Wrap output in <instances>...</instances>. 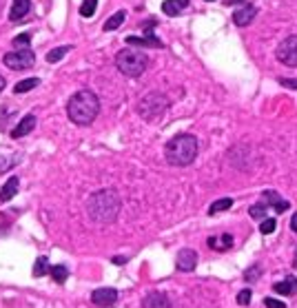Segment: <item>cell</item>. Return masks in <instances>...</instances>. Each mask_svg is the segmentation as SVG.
Instances as JSON below:
<instances>
[{"instance_id":"obj_1","label":"cell","mask_w":297,"mask_h":308,"mask_svg":"<svg viewBox=\"0 0 297 308\" xmlns=\"http://www.w3.org/2000/svg\"><path fill=\"white\" fill-rule=\"evenodd\" d=\"M120 206H122V202H120V195L113 189L96 191L93 195H89V200H87V213H89V217L98 224L116 222Z\"/></svg>"},{"instance_id":"obj_2","label":"cell","mask_w":297,"mask_h":308,"mask_svg":"<svg viewBox=\"0 0 297 308\" xmlns=\"http://www.w3.org/2000/svg\"><path fill=\"white\" fill-rule=\"evenodd\" d=\"M98 113H100V100H98L96 93L89 91V89L73 93L71 100L67 102V116H69L71 122L78 124V126L91 124L93 120L98 118Z\"/></svg>"},{"instance_id":"obj_3","label":"cell","mask_w":297,"mask_h":308,"mask_svg":"<svg viewBox=\"0 0 297 308\" xmlns=\"http://www.w3.org/2000/svg\"><path fill=\"white\" fill-rule=\"evenodd\" d=\"M166 162L173 166H188L198 156V138L191 133H180V136L171 138L164 149Z\"/></svg>"},{"instance_id":"obj_4","label":"cell","mask_w":297,"mask_h":308,"mask_svg":"<svg viewBox=\"0 0 297 308\" xmlns=\"http://www.w3.org/2000/svg\"><path fill=\"white\" fill-rule=\"evenodd\" d=\"M116 67L120 73L129 78H138L148 69V56L140 49H122L116 56Z\"/></svg>"},{"instance_id":"obj_5","label":"cell","mask_w":297,"mask_h":308,"mask_svg":"<svg viewBox=\"0 0 297 308\" xmlns=\"http://www.w3.org/2000/svg\"><path fill=\"white\" fill-rule=\"evenodd\" d=\"M166 109H168V98L164 96V93H160V91L146 93V96L138 102V113L144 120H148V122L155 120V118H160Z\"/></svg>"},{"instance_id":"obj_6","label":"cell","mask_w":297,"mask_h":308,"mask_svg":"<svg viewBox=\"0 0 297 308\" xmlns=\"http://www.w3.org/2000/svg\"><path fill=\"white\" fill-rule=\"evenodd\" d=\"M3 62L5 67H9V69L13 71H27L31 69L33 64H36V53H33L31 49H16V51H9L3 56Z\"/></svg>"},{"instance_id":"obj_7","label":"cell","mask_w":297,"mask_h":308,"mask_svg":"<svg viewBox=\"0 0 297 308\" xmlns=\"http://www.w3.org/2000/svg\"><path fill=\"white\" fill-rule=\"evenodd\" d=\"M275 56L282 64L286 67H297V36H288L278 45Z\"/></svg>"},{"instance_id":"obj_8","label":"cell","mask_w":297,"mask_h":308,"mask_svg":"<svg viewBox=\"0 0 297 308\" xmlns=\"http://www.w3.org/2000/svg\"><path fill=\"white\" fill-rule=\"evenodd\" d=\"M91 302L98 308H111L118 302V291L116 289H96L91 293Z\"/></svg>"},{"instance_id":"obj_9","label":"cell","mask_w":297,"mask_h":308,"mask_svg":"<svg viewBox=\"0 0 297 308\" xmlns=\"http://www.w3.org/2000/svg\"><path fill=\"white\" fill-rule=\"evenodd\" d=\"M195 266H198V253L193 249H182L175 257V269L182 273H191L195 271Z\"/></svg>"},{"instance_id":"obj_10","label":"cell","mask_w":297,"mask_h":308,"mask_svg":"<svg viewBox=\"0 0 297 308\" xmlns=\"http://www.w3.org/2000/svg\"><path fill=\"white\" fill-rule=\"evenodd\" d=\"M255 16H258V7L244 3V5H242V9H238L233 13V23L238 27H248L255 20Z\"/></svg>"},{"instance_id":"obj_11","label":"cell","mask_w":297,"mask_h":308,"mask_svg":"<svg viewBox=\"0 0 297 308\" xmlns=\"http://www.w3.org/2000/svg\"><path fill=\"white\" fill-rule=\"evenodd\" d=\"M33 129H36V116H33V113H29V116H25V118L16 124V129L11 131V138H13V140L25 138L27 133H31Z\"/></svg>"},{"instance_id":"obj_12","label":"cell","mask_w":297,"mask_h":308,"mask_svg":"<svg viewBox=\"0 0 297 308\" xmlns=\"http://www.w3.org/2000/svg\"><path fill=\"white\" fill-rule=\"evenodd\" d=\"M142 308H171V299L164 293H148L142 299Z\"/></svg>"},{"instance_id":"obj_13","label":"cell","mask_w":297,"mask_h":308,"mask_svg":"<svg viewBox=\"0 0 297 308\" xmlns=\"http://www.w3.org/2000/svg\"><path fill=\"white\" fill-rule=\"evenodd\" d=\"M29 11H31V0H13L11 11H9V20L11 23H18V20H23Z\"/></svg>"},{"instance_id":"obj_14","label":"cell","mask_w":297,"mask_h":308,"mask_svg":"<svg viewBox=\"0 0 297 308\" xmlns=\"http://www.w3.org/2000/svg\"><path fill=\"white\" fill-rule=\"evenodd\" d=\"M273 291L278 293V295H286V297L295 295V293H297V277H293V275L284 277L282 282H278L273 286Z\"/></svg>"},{"instance_id":"obj_15","label":"cell","mask_w":297,"mask_h":308,"mask_svg":"<svg viewBox=\"0 0 297 308\" xmlns=\"http://www.w3.org/2000/svg\"><path fill=\"white\" fill-rule=\"evenodd\" d=\"M18 186H20V180L18 175H11L7 182L3 184V189H0V202H9V200L16 197L18 193Z\"/></svg>"},{"instance_id":"obj_16","label":"cell","mask_w":297,"mask_h":308,"mask_svg":"<svg viewBox=\"0 0 297 308\" xmlns=\"http://www.w3.org/2000/svg\"><path fill=\"white\" fill-rule=\"evenodd\" d=\"M264 202L268 204V206H273L278 213H284V211H288L291 209V204L286 202V200H282L280 195H278V191H264Z\"/></svg>"},{"instance_id":"obj_17","label":"cell","mask_w":297,"mask_h":308,"mask_svg":"<svg viewBox=\"0 0 297 308\" xmlns=\"http://www.w3.org/2000/svg\"><path fill=\"white\" fill-rule=\"evenodd\" d=\"M126 45H131V47H155V49H162V42L153 36V33H148V31H146L144 38L129 36V38H126Z\"/></svg>"},{"instance_id":"obj_18","label":"cell","mask_w":297,"mask_h":308,"mask_svg":"<svg viewBox=\"0 0 297 308\" xmlns=\"http://www.w3.org/2000/svg\"><path fill=\"white\" fill-rule=\"evenodd\" d=\"M20 162H23V156H18V153H13V156H0V175L9 173L13 166H18Z\"/></svg>"},{"instance_id":"obj_19","label":"cell","mask_w":297,"mask_h":308,"mask_svg":"<svg viewBox=\"0 0 297 308\" xmlns=\"http://www.w3.org/2000/svg\"><path fill=\"white\" fill-rule=\"evenodd\" d=\"M49 275L53 277V282H56V284H65L67 277H69V269H67L65 264L51 266V269H49Z\"/></svg>"},{"instance_id":"obj_20","label":"cell","mask_w":297,"mask_h":308,"mask_svg":"<svg viewBox=\"0 0 297 308\" xmlns=\"http://www.w3.org/2000/svg\"><path fill=\"white\" fill-rule=\"evenodd\" d=\"M124 18H126V11H124V9L116 11V13H113V16L104 23V31H113V29H118V27L124 23Z\"/></svg>"},{"instance_id":"obj_21","label":"cell","mask_w":297,"mask_h":308,"mask_svg":"<svg viewBox=\"0 0 297 308\" xmlns=\"http://www.w3.org/2000/svg\"><path fill=\"white\" fill-rule=\"evenodd\" d=\"M40 84V80L38 78H27V80H20V82L13 86V93H27V91H31V89H36V86Z\"/></svg>"},{"instance_id":"obj_22","label":"cell","mask_w":297,"mask_h":308,"mask_svg":"<svg viewBox=\"0 0 297 308\" xmlns=\"http://www.w3.org/2000/svg\"><path fill=\"white\" fill-rule=\"evenodd\" d=\"M73 49V47H69V45H62V47H58V49H53V51H49L47 53V62H58V60H62L67 53H69Z\"/></svg>"},{"instance_id":"obj_23","label":"cell","mask_w":297,"mask_h":308,"mask_svg":"<svg viewBox=\"0 0 297 308\" xmlns=\"http://www.w3.org/2000/svg\"><path fill=\"white\" fill-rule=\"evenodd\" d=\"M11 45L16 47V49H31V33L29 31H25V33H20V36H16L11 40Z\"/></svg>"},{"instance_id":"obj_24","label":"cell","mask_w":297,"mask_h":308,"mask_svg":"<svg viewBox=\"0 0 297 308\" xmlns=\"http://www.w3.org/2000/svg\"><path fill=\"white\" fill-rule=\"evenodd\" d=\"M49 269H51L49 259H47V257H38L36 264H33V275H36V277H45L47 273H49Z\"/></svg>"},{"instance_id":"obj_25","label":"cell","mask_w":297,"mask_h":308,"mask_svg":"<svg viewBox=\"0 0 297 308\" xmlns=\"http://www.w3.org/2000/svg\"><path fill=\"white\" fill-rule=\"evenodd\" d=\"M231 206H233V200H231V197H222V200H218V202L211 204V209H208V215H215V213L226 211V209H231Z\"/></svg>"},{"instance_id":"obj_26","label":"cell","mask_w":297,"mask_h":308,"mask_svg":"<svg viewBox=\"0 0 297 308\" xmlns=\"http://www.w3.org/2000/svg\"><path fill=\"white\" fill-rule=\"evenodd\" d=\"M98 9V0H84L82 5H80V16L82 18H91L93 13Z\"/></svg>"},{"instance_id":"obj_27","label":"cell","mask_w":297,"mask_h":308,"mask_svg":"<svg viewBox=\"0 0 297 308\" xmlns=\"http://www.w3.org/2000/svg\"><path fill=\"white\" fill-rule=\"evenodd\" d=\"M162 11H164L166 16H180L182 7L175 3V0H164V3H162Z\"/></svg>"},{"instance_id":"obj_28","label":"cell","mask_w":297,"mask_h":308,"mask_svg":"<svg viewBox=\"0 0 297 308\" xmlns=\"http://www.w3.org/2000/svg\"><path fill=\"white\" fill-rule=\"evenodd\" d=\"M266 211H268V204H253L251 209H248V215L253 219H262L266 215Z\"/></svg>"},{"instance_id":"obj_29","label":"cell","mask_w":297,"mask_h":308,"mask_svg":"<svg viewBox=\"0 0 297 308\" xmlns=\"http://www.w3.org/2000/svg\"><path fill=\"white\" fill-rule=\"evenodd\" d=\"M262 275V266H248V269H246V273H244V279H246V282H255V279H258Z\"/></svg>"},{"instance_id":"obj_30","label":"cell","mask_w":297,"mask_h":308,"mask_svg":"<svg viewBox=\"0 0 297 308\" xmlns=\"http://www.w3.org/2000/svg\"><path fill=\"white\" fill-rule=\"evenodd\" d=\"M275 226H278V222H275L273 217H266L264 222H262V226H260V233H262V235H268V233L275 231Z\"/></svg>"},{"instance_id":"obj_31","label":"cell","mask_w":297,"mask_h":308,"mask_svg":"<svg viewBox=\"0 0 297 308\" xmlns=\"http://www.w3.org/2000/svg\"><path fill=\"white\" fill-rule=\"evenodd\" d=\"M238 304L240 306H248V304H251V291H248V289L240 291L238 293Z\"/></svg>"},{"instance_id":"obj_32","label":"cell","mask_w":297,"mask_h":308,"mask_svg":"<svg viewBox=\"0 0 297 308\" xmlns=\"http://www.w3.org/2000/svg\"><path fill=\"white\" fill-rule=\"evenodd\" d=\"M264 308H286V304H284V302H280V299L266 297V299H264Z\"/></svg>"},{"instance_id":"obj_33","label":"cell","mask_w":297,"mask_h":308,"mask_svg":"<svg viewBox=\"0 0 297 308\" xmlns=\"http://www.w3.org/2000/svg\"><path fill=\"white\" fill-rule=\"evenodd\" d=\"M280 84L286 86V89H297V80H291V78H280Z\"/></svg>"},{"instance_id":"obj_34","label":"cell","mask_w":297,"mask_h":308,"mask_svg":"<svg viewBox=\"0 0 297 308\" xmlns=\"http://www.w3.org/2000/svg\"><path fill=\"white\" fill-rule=\"evenodd\" d=\"M126 262V257H113V264H118V266H122Z\"/></svg>"},{"instance_id":"obj_35","label":"cell","mask_w":297,"mask_h":308,"mask_svg":"<svg viewBox=\"0 0 297 308\" xmlns=\"http://www.w3.org/2000/svg\"><path fill=\"white\" fill-rule=\"evenodd\" d=\"M175 3H178V5L182 7V9H184V7H188V0H175Z\"/></svg>"},{"instance_id":"obj_36","label":"cell","mask_w":297,"mask_h":308,"mask_svg":"<svg viewBox=\"0 0 297 308\" xmlns=\"http://www.w3.org/2000/svg\"><path fill=\"white\" fill-rule=\"evenodd\" d=\"M293 231L297 233V213H295V215H293Z\"/></svg>"},{"instance_id":"obj_37","label":"cell","mask_w":297,"mask_h":308,"mask_svg":"<svg viewBox=\"0 0 297 308\" xmlns=\"http://www.w3.org/2000/svg\"><path fill=\"white\" fill-rule=\"evenodd\" d=\"M3 89H5V78L0 76V91H3Z\"/></svg>"},{"instance_id":"obj_38","label":"cell","mask_w":297,"mask_h":308,"mask_svg":"<svg viewBox=\"0 0 297 308\" xmlns=\"http://www.w3.org/2000/svg\"><path fill=\"white\" fill-rule=\"evenodd\" d=\"M206 3H213V0H206Z\"/></svg>"}]
</instances>
